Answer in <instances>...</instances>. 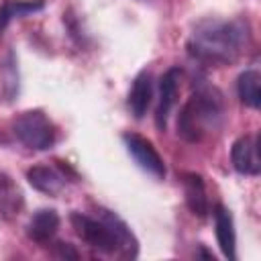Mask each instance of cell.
Segmentation results:
<instances>
[{
    "mask_svg": "<svg viewBox=\"0 0 261 261\" xmlns=\"http://www.w3.org/2000/svg\"><path fill=\"white\" fill-rule=\"evenodd\" d=\"M247 43H249L247 22L224 20V18H204L194 27L188 39V51L200 63L228 65L239 59Z\"/></svg>",
    "mask_w": 261,
    "mask_h": 261,
    "instance_id": "obj_1",
    "label": "cell"
},
{
    "mask_svg": "<svg viewBox=\"0 0 261 261\" xmlns=\"http://www.w3.org/2000/svg\"><path fill=\"white\" fill-rule=\"evenodd\" d=\"M71 226L75 234L90 245L92 249H98L108 255H120V257H137L139 243L133 234V230L126 226L122 218H118L110 210H100L98 218L73 212L69 216Z\"/></svg>",
    "mask_w": 261,
    "mask_h": 261,
    "instance_id": "obj_2",
    "label": "cell"
},
{
    "mask_svg": "<svg viewBox=\"0 0 261 261\" xmlns=\"http://www.w3.org/2000/svg\"><path fill=\"white\" fill-rule=\"evenodd\" d=\"M224 118L222 94L212 86L198 88L184 104L177 118V133L190 143L202 141L208 133L216 130Z\"/></svg>",
    "mask_w": 261,
    "mask_h": 261,
    "instance_id": "obj_3",
    "label": "cell"
},
{
    "mask_svg": "<svg viewBox=\"0 0 261 261\" xmlns=\"http://www.w3.org/2000/svg\"><path fill=\"white\" fill-rule=\"evenodd\" d=\"M14 137L33 151H47L55 143V126L43 110H27L12 122Z\"/></svg>",
    "mask_w": 261,
    "mask_h": 261,
    "instance_id": "obj_4",
    "label": "cell"
},
{
    "mask_svg": "<svg viewBox=\"0 0 261 261\" xmlns=\"http://www.w3.org/2000/svg\"><path fill=\"white\" fill-rule=\"evenodd\" d=\"M122 143L128 151V155L135 159V163L145 171L149 173L151 177L155 179H163L167 169H165V163L161 159V155L157 153V149L153 147V143L137 133H124L122 135Z\"/></svg>",
    "mask_w": 261,
    "mask_h": 261,
    "instance_id": "obj_5",
    "label": "cell"
},
{
    "mask_svg": "<svg viewBox=\"0 0 261 261\" xmlns=\"http://www.w3.org/2000/svg\"><path fill=\"white\" fill-rule=\"evenodd\" d=\"M179 80H181V73L177 67L167 69L159 80V98H157V108H155V124L159 130H165L169 114L177 102Z\"/></svg>",
    "mask_w": 261,
    "mask_h": 261,
    "instance_id": "obj_6",
    "label": "cell"
},
{
    "mask_svg": "<svg viewBox=\"0 0 261 261\" xmlns=\"http://www.w3.org/2000/svg\"><path fill=\"white\" fill-rule=\"evenodd\" d=\"M232 167L243 175H257L261 169L259 163V145L255 135H243L232 143L230 149Z\"/></svg>",
    "mask_w": 261,
    "mask_h": 261,
    "instance_id": "obj_7",
    "label": "cell"
},
{
    "mask_svg": "<svg viewBox=\"0 0 261 261\" xmlns=\"http://www.w3.org/2000/svg\"><path fill=\"white\" fill-rule=\"evenodd\" d=\"M214 228H216V241L218 247L222 251V255L230 261L237 259V234H234V222H232V214L230 210H226L224 206H216L214 208Z\"/></svg>",
    "mask_w": 261,
    "mask_h": 261,
    "instance_id": "obj_8",
    "label": "cell"
},
{
    "mask_svg": "<svg viewBox=\"0 0 261 261\" xmlns=\"http://www.w3.org/2000/svg\"><path fill=\"white\" fill-rule=\"evenodd\" d=\"M59 228V214L53 208H41L33 214V218L27 224V234L31 241L43 245L49 243Z\"/></svg>",
    "mask_w": 261,
    "mask_h": 261,
    "instance_id": "obj_9",
    "label": "cell"
},
{
    "mask_svg": "<svg viewBox=\"0 0 261 261\" xmlns=\"http://www.w3.org/2000/svg\"><path fill=\"white\" fill-rule=\"evenodd\" d=\"M151 98H153V77L147 69H143L133 80V88L128 92V108L135 118H143L147 114Z\"/></svg>",
    "mask_w": 261,
    "mask_h": 261,
    "instance_id": "obj_10",
    "label": "cell"
},
{
    "mask_svg": "<svg viewBox=\"0 0 261 261\" xmlns=\"http://www.w3.org/2000/svg\"><path fill=\"white\" fill-rule=\"evenodd\" d=\"M27 179L37 192L47 194V196H57L65 186L63 173H59L57 169L49 165H33L27 171Z\"/></svg>",
    "mask_w": 261,
    "mask_h": 261,
    "instance_id": "obj_11",
    "label": "cell"
},
{
    "mask_svg": "<svg viewBox=\"0 0 261 261\" xmlns=\"http://www.w3.org/2000/svg\"><path fill=\"white\" fill-rule=\"evenodd\" d=\"M184 194H186V204L192 210V214L198 218H206L208 216V196H206V186H204L202 175L186 173L184 175Z\"/></svg>",
    "mask_w": 261,
    "mask_h": 261,
    "instance_id": "obj_12",
    "label": "cell"
},
{
    "mask_svg": "<svg viewBox=\"0 0 261 261\" xmlns=\"http://www.w3.org/2000/svg\"><path fill=\"white\" fill-rule=\"evenodd\" d=\"M24 198L20 188L4 173H0V218L12 220L22 212Z\"/></svg>",
    "mask_w": 261,
    "mask_h": 261,
    "instance_id": "obj_13",
    "label": "cell"
},
{
    "mask_svg": "<svg viewBox=\"0 0 261 261\" xmlns=\"http://www.w3.org/2000/svg\"><path fill=\"white\" fill-rule=\"evenodd\" d=\"M237 92L245 106L259 108L261 104V75L255 69H245L237 80Z\"/></svg>",
    "mask_w": 261,
    "mask_h": 261,
    "instance_id": "obj_14",
    "label": "cell"
},
{
    "mask_svg": "<svg viewBox=\"0 0 261 261\" xmlns=\"http://www.w3.org/2000/svg\"><path fill=\"white\" fill-rule=\"evenodd\" d=\"M41 8H43V2L41 0H37V2H29V0H4L0 4V35L4 33V29L14 18L27 16V14L37 12Z\"/></svg>",
    "mask_w": 261,
    "mask_h": 261,
    "instance_id": "obj_15",
    "label": "cell"
},
{
    "mask_svg": "<svg viewBox=\"0 0 261 261\" xmlns=\"http://www.w3.org/2000/svg\"><path fill=\"white\" fill-rule=\"evenodd\" d=\"M53 255L59 259H77V251L69 243H55L53 245Z\"/></svg>",
    "mask_w": 261,
    "mask_h": 261,
    "instance_id": "obj_16",
    "label": "cell"
}]
</instances>
